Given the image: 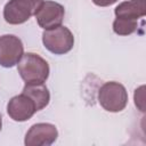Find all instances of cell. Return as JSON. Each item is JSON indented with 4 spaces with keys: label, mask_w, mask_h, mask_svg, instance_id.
<instances>
[{
    "label": "cell",
    "mask_w": 146,
    "mask_h": 146,
    "mask_svg": "<svg viewBox=\"0 0 146 146\" xmlns=\"http://www.w3.org/2000/svg\"><path fill=\"white\" fill-rule=\"evenodd\" d=\"M24 55V46L22 40L13 34L0 36V65L3 67H13Z\"/></svg>",
    "instance_id": "8992f818"
},
{
    "label": "cell",
    "mask_w": 146,
    "mask_h": 146,
    "mask_svg": "<svg viewBox=\"0 0 146 146\" xmlns=\"http://www.w3.org/2000/svg\"><path fill=\"white\" fill-rule=\"evenodd\" d=\"M58 137L57 128L50 123L33 124L25 135L24 144L26 146H49Z\"/></svg>",
    "instance_id": "52a82bcc"
},
{
    "label": "cell",
    "mask_w": 146,
    "mask_h": 146,
    "mask_svg": "<svg viewBox=\"0 0 146 146\" xmlns=\"http://www.w3.org/2000/svg\"><path fill=\"white\" fill-rule=\"evenodd\" d=\"M143 90H144V86H141V87H139L138 89L135 90V104H136V106H138V108L141 112H144V105H143L144 91Z\"/></svg>",
    "instance_id": "7c38bea8"
},
{
    "label": "cell",
    "mask_w": 146,
    "mask_h": 146,
    "mask_svg": "<svg viewBox=\"0 0 146 146\" xmlns=\"http://www.w3.org/2000/svg\"><path fill=\"white\" fill-rule=\"evenodd\" d=\"M114 13L117 18H128V19L138 21V18L144 17L146 15L145 0L123 1L119 6H116Z\"/></svg>",
    "instance_id": "9c48e42d"
},
{
    "label": "cell",
    "mask_w": 146,
    "mask_h": 146,
    "mask_svg": "<svg viewBox=\"0 0 146 146\" xmlns=\"http://www.w3.org/2000/svg\"><path fill=\"white\" fill-rule=\"evenodd\" d=\"M42 42L46 49L55 55H64L74 46L73 33L66 26H57L50 30H44L42 33Z\"/></svg>",
    "instance_id": "3957f363"
},
{
    "label": "cell",
    "mask_w": 146,
    "mask_h": 146,
    "mask_svg": "<svg viewBox=\"0 0 146 146\" xmlns=\"http://www.w3.org/2000/svg\"><path fill=\"white\" fill-rule=\"evenodd\" d=\"M98 102L105 111L117 113L125 108L128 104V92L124 86L119 82H105L98 91Z\"/></svg>",
    "instance_id": "7a4b0ae2"
},
{
    "label": "cell",
    "mask_w": 146,
    "mask_h": 146,
    "mask_svg": "<svg viewBox=\"0 0 146 146\" xmlns=\"http://www.w3.org/2000/svg\"><path fill=\"white\" fill-rule=\"evenodd\" d=\"M17 64L18 73L26 84L43 83L49 76V65L38 54H24Z\"/></svg>",
    "instance_id": "6da1fadb"
},
{
    "label": "cell",
    "mask_w": 146,
    "mask_h": 146,
    "mask_svg": "<svg viewBox=\"0 0 146 146\" xmlns=\"http://www.w3.org/2000/svg\"><path fill=\"white\" fill-rule=\"evenodd\" d=\"M36 112L33 100L24 94L14 96L7 104V113L16 122L30 120Z\"/></svg>",
    "instance_id": "ba28073f"
},
{
    "label": "cell",
    "mask_w": 146,
    "mask_h": 146,
    "mask_svg": "<svg viewBox=\"0 0 146 146\" xmlns=\"http://www.w3.org/2000/svg\"><path fill=\"white\" fill-rule=\"evenodd\" d=\"M65 15L64 7L55 1H42L36 9L34 16L40 27L43 30H50L62 25Z\"/></svg>",
    "instance_id": "5b68a950"
},
{
    "label": "cell",
    "mask_w": 146,
    "mask_h": 146,
    "mask_svg": "<svg viewBox=\"0 0 146 146\" xmlns=\"http://www.w3.org/2000/svg\"><path fill=\"white\" fill-rule=\"evenodd\" d=\"M43 0H9L3 8V18L13 25L23 24L33 16Z\"/></svg>",
    "instance_id": "277c9868"
},
{
    "label": "cell",
    "mask_w": 146,
    "mask_h": 146,
    "mask_svg": "<svg viewBox=\"0 0 146 146\" xmlns=\"http://www.w3.org/2000/svg\"><path fill=\"white\" fill-rule=\"evenodd\" d=\"M138 27L136 19L128 18H115L113 22V31L119 35H129L132 34Z\"/></svg>",
    "instance_id": "8fae6325"
},
{
    "label": "cell",
    "mask_w": 146,
    "mask_h": 146,
    "mask_svg": "<svg viewBox=\"0 0 146 146\" xmlns=\"http://www.w3.org/2000/svg\"><path fill=\"white\" fill-rule=\"evenodd\" d=\"M22 94L26 95L27 97H30L33 100L36 112L43 110L49 104V100H50L49 90L43 83H36V84H26L25 83Z\"/></svg>",
    "instance_id": "30bf717a"
},
{
    "label": "cell",
    "mask_w": 146,
    "mask_h": 146,
    "mask_svg": "<svg viewBox=\"0 0 146 146\" xmlns=\"http://www.w3.org/2000/svg\"><path fill=\"white\" fill-rule=\"evenodd\" d=\"M1 127H2V115L0 113V130H1Z\"/></svg>",
    "instance_id": "5bb4252c"
},
{
    "label": "cell",
    "mask_w": 146,
    "mask_h": 146,
    "mask_svg": "<svg viewBox=\"0 0 146 146\" xmlns=\"http://www.w3.org/2000/svg\"><path fill=\"white\" fill-rule=\"evenodd\" d=\"M117 0H92V2L96 5V6H99V7H107V6H111L113 3H115Z\"/></svg>",
    "instance_id": "4fadbf2b"
}]
</instances>
